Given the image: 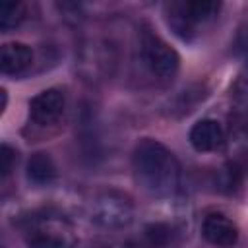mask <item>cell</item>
Returning a JSON list of instances; mask_svg holds the SVG:
<instances>
[{"label":"cell","instance_id":"6da1fadb","mask_svg":"<svg viewBox=\"0 0 248 248\" xmlns=\"http://www.w3.org/2000/svg\"><path fill=\"white\" fill-rule=\"evenodd\" d=\"M134 178L153 198H170L180 186V163L161 141L145 138L132 155Z\"/></svg>","mask_w":248,"mask_h":248},{"label":"cell","instance_id":"7a4b0ae2","mask_svg":"<svg viewBox=\"0 0 248 248\" xmlns=\"http://www.w3.org/2000/svg\"><path fill=\"white\" fill-rule=\"evenodd\" d=\"M23 236L31 248H74L72 223L56 211H37L23 221Z\"/></svg>","mask_w":248,"mask_h":248},{"label":"cell","instance_id":"3957f363","mask_svg":"<svg viewBox=\"0 0 248 248\" xmlns=\"http://www.w3.org/2000/svg\"><path fill=\"white\" fill-rule=\"evenodd\" d=\"M219 12L221 4L213 0H180L167 4V21L180 39L190 41L202 27L211 23Z\"/></svg>","mask_w":248,"mask_h":248},{"label":"cell","instance_id":"277c9868","mask_svg":"<svg viewBox=\"0 0 248 248\" xmlns=\"http://www.w3.org/2000/svg\"><path fill=\"white\" fill-rule=\"evenodd\" d=\"M89 219L107 231L126 229L134 221V203L130 196L120 190H103L91 202Z\"/></svg>","mask_w":248,"mask_h":248},{"label":"cell","instance_id":"5b68a950","mask_svg":"<svg viewBox=\"0 0 248 248\" xmlns=\"http://www.w3.org/2000/svg\"><path fill=\"white\" fill-rule=\"evenodd\" d=\"M140 58L159 79H172L180 68L176 50L149 27H143L140 33Z\"/></svg>","mask_w":248,"mask_h":248},{"label":"cell","instance_id":"8992f818","mask_svg":"<svg viewBox=\"0 0 248 248\" xmlns=\"http://www.w3.org/2000/svg\"><path fill=\"white\" fill-rule=\"evenodd\" d=\"M66 108V95L62 89L50 87L37 93L29 101V116L39 126H50L58 122Z\"/></svg>","mask_w":248,"mask_h":248},{"label":"cell","instance_id":"52a82bcc","mask_svg":"<svg viewBox=\"0 0 248 248\" xmlns=\"http://www.w3.org/2000/svg\"><path fill=\"white\" fill-rule=\"evenodd\" d=\"M202 236L215 248H232L238 240V227L223 213H207L202 223Z\"/></svg>","mask_w":248,"mask_h":248},{"label":"cell","instance_id":"ba28073f","mask_svg":"<svg viewBox=\"0 0 248 248\" xmlns=\"http://www.w3.org/2000/svg\"><path fill=\"white\" fill-rule=\"evenodd\" d=\"M190 143L196 151L200 153H209V151H217L223 147L225 143V132L221 128V124L217 120L211 118H203L198 120L192 130H190Z\"/></svg>","mask_w":248,"mask_h":248},{"label":"cell","instance_id":"9c48e42d","mask_svg":"<svg viewBox=\"0 0 248 248\" xmlns=\"http://www.w3.org/2000/svg\"><path fill=\"white\" fill-rule=\"evenodd\" d=\"M33 64V52L23 43H6L0 52L2 72L8 76H21Z\"/></svg>","mask_w":248,"mask_h":248},{"label":"cell","instance_id":"30bf717a","mask_svg":"<svg viewBox=\"0 0 248 248\" xmlns=\"http://www.w3.org/2000/svg\"><path fill=\"white\" fill-rule=\"evenodd\" d=\"M58 170L48 153H33L27 161V180L35 186H48L56 180Z\"/></svg>","mask_w":248,"mask_h":248},{"label":"cell","instance_id":"8fae6325","mask_svg":"<svg viewBox=\"0 0 248 248\" xmlns=\"http://www.w3.org/2000/svg\"><path fill=\"white\" fill-rule=\"evenodd\" d=\"M174 236H176L174 227L163 221L149 223L143 229V242L147 248H167L169 244H172Z\"/></svg>","mask_w":248,"mask_h":248},{"label":"cell","instance_id":"7c38bea8","mask_svg":"<svg viewBox=\"0 0 248 248\" xmlns=\"http://www.w3.org/2000/svg\"><path fill=\"white\" fill-rule=\"evenodd\" d=\"M27 8L23 2H4L0 6V29L10 31L25 19Z\"/></svg>","mask_w":248,"mask_h":248},{"label":"cell","instance_id":"4fadbf2b","mask_svg":"<svg viewBox=\"0 0 248 248\" xmlns=\"http://www.w3.org/2000/svg\"><path fill=\"white\" fill-rule=\"evenodd\" d=\"M234 52L248 60V21L238 29L234 37Z\"/></svg>","mask_w":248,"mask_h":248},{"label":"cell","instance_id":"5bb4252c","mask_svg":"<svg viewBox=\"0 0 248 248\" xmlns=\"http://www.w3.org/2000/svg\"><path fill=\"white\" fill-rule=\"evenodd\" d=\"M14 161H16V151L8 143H2V178H6L12 172Z\"/></svg>","mask_w":248,"mask_h":248},{"label":"cell","instance_id":"9a60e30c","mask_svg":"<svg viewBox=\"0 0 248 248\" xmlns=\"http://www.w3.org/2000/svg\"><path fill=\"white\" fill-rule=\"evenodd\" d=\"M236 163H238V167H240L242 170H248V145L244 147V151H242L240 159H236Z\"/></svg>","mask_w":248,"mask_h":248}]
</instances>
